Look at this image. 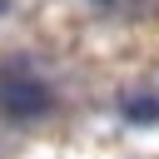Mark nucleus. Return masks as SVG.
I'll return each mask as SVG.
<instances>
[{"label":"nucleus","instance_id":"f257e3e1","mask_svg":"<svg viewBox=\"0 0 159 159\" xmlns=\"http://www.w3.org/2000/svg\"><path fill=\"white\" fill-rule=\"evenodd\" d=\"M55 109V89L30 70V65H0V114L10 124H30Z\"/></svg>","mask_w":159,"mask_h":159},{"label":"nucleus","instance_id":"f03ea898","mask_svg":"<svg viewBox=\"0 0 159 159\" xmlns=\"http://www.w3.org/2000/svg\"><path fill=\"white\" fill-rule=\"evenodd\" d=\"M124 114H129L134 124H154V119H159V99H154V94H134V99H124Z\"/></svg>","mask_w":159,"mask_h":159},{"label":"nucleus","instance_id":"7ed1b4c3","mask_svg":"<svg viewBox=\"0 0 159 159\" xmlns=\"http://www.w3.org/2000/svg\"><path fill=\"white\" fill-rule=\"evenodd\" d=\"M99 10H134V5H144V0H94Z\"/></svg>","mask_w":159,"mask_h":159},{"label":"nucleus","instance_id":"20e7f679","mask_svg":"<svg viewBox=\"0 0 159 159\" xmlns=\"http://www.w3.org/2000/svg\"><path fill=\"white\" fill-rule=\"evenodd\" d=\"M10 5H15V0H0V15H5V10H10Z\"/></svg>","mask_w":159,"mask_h":159}]
</instances>
